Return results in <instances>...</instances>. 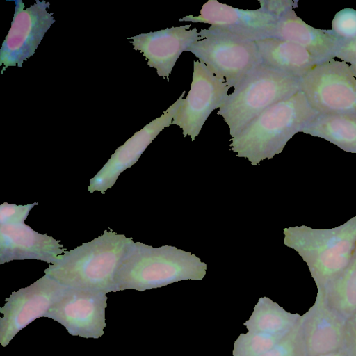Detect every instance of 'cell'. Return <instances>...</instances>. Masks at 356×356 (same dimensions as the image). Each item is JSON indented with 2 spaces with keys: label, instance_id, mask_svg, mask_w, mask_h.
I'll return each instance as SVG.
<instances>
[{
  "label": "cell",
  "instance_id": "cell-1",
  "mask_svg": "<svg viewBox=\"0 0 356 356\" xmlns=\"http://www.w3.org/2000/svg\"><path fill=\"white\" fill-rule=\"evenodd\" d=\"M300 90L261 113L236 136L231 138V150L246 158L253 166L281 153L292 137L302 132L318 115Z\"/></svg>",
  "mask_w": 356,
  "mask_h": 356
},
{
  "label": "cell",
  "instance_id": "cell-2",
  "mask_svg": "<svg viewBox=\"0 0 356 356\" xmlns=\"http://www.w3.org/2000/svg\"><path fill=\"white\" fill-rule=\"evenodd\" d=\"M207 264L190 252L174 246L153 248L132 241L116 272V290L139 291L187 280H202Z\"/></svg>",
  "mask_w": 356,
  "mask_h": 356
},
{
  "label": "cell",
  "instance_id": "cell-3",
  "mask_svg": "<svg viewBox=\"0 0 356 356\" xmlns=\"http://www.w3.org/2000/svg\"><path fill=\"white\" fill-rule=\"evenodd\" d=\"M132 238L112 230L66 251L44 274L70 288L116 292L115 277Z\"/></svg>",
  "mask_w": 356,
  "mask_h": 356
},
{
  "label": "cell",
  "instance_id": "cell-4",
  "mask_svg": "<svg viewBox=\"0 0 356 356\" xmlns=\"http://www.w3.org/2000/svg\"><path fill=\"white\" fill-rule=\"evenodd\" d=\"M284 243L306 262L317 289H322L349 266L356 251V216L331 229L306 225L284 229Z\"/></svg>",
  "mask_w": 356,
  "mask_h": 356
},
{
  "label": "cell",
  "instance_id": "cell-5",
  "mask_svg": "<svg viewBox=\"0 0 356 356\" xmlns=\"http://www.w3.org/2000/svg\"><path fill=\"white\" fill-rule=\"evenodd\" d=\"M300 90V78L261 63L228 95L217 114L234 138L265 110Z\"/></svg>",
  "mask_w": 356,
  "mask_h": 356
},
{
  "label": "cell",
  "instance_id": "cell-6",
  "mask_svg": "<svg viewBox=\"0 0 356 356\" xmlns=\"http://www.w3.org/2000/svg\"><path fill=\"white\" fill-rule=\"evenodd\" d=\"M228 87L235 88L261 63L254 41L215 29L199 31L197 40L186 50Z\"/></svg>",
  "mask_w": 356,
  "mask_h": 356
},
{
  "label": "cell",
  "instance_id": "cell-7",
  "mask_svg": "<svg viewBox=\"0 0 356 356\" xmlns=\"http://www.w3.org/2000/svg\"><path fill=\"white\" fill-rule=\"evenodd\" d=\"M300 90L318 114L356 113V78L343 61L320 63L300 79Z\"/></svg>",
  "mask_w": 356,
  "mask_h": 356
},
{
  "label": "cell",
  "instance_id": "cell-8",
  "mask_svg": "<svg viewBox=\"0 0 356 356\" xmlns=\"http://www.w3.org/2000/svg\"><path fill=\"white\" fill-rule=\"evenodd\" d=\"M67 286L44 275L27 287L13 292L0 309V343L6 347L34 320L44 317Z\"/></svg>",
  "mask_w": 356,
  "mask_h": 356
},
{
  "label": "cell",
  "instance_id": "cell-9",
  "mask_svg": "<svg viewBox=\"0 0 356 356\" xmlns=\"http://www.w3.org/2000/svg\"><path fill=\"white\" fill-rule=\"evenodd\" d=\"M15 13L11 26L0 49L1 74L8 67H22L24 61L35 54L46 32L55 22L53 13L47 9L50 3L36 1L24 9L21 0H14Z\"/></svg>",
  "mask_w": 356,
  "mask_h": 356
},
{
  "label": "cell",
  "instance_id": "cell-10",
  "mask_svg": "<svg viewBox=\"0 0 356 356\" xmlns=\"http://www.w3.org/2000/svg\"><path fill=\"white\" fill-rule=\"evenodd\" d=\"M106 293L68 287L44 317L60 323L72 336L98 339L104 334L106 326Z\"/></svg>",
  "mask_w": 356,
  "mask_h": 356
},
{
  "label": "cell",
  "instance_id": "cell-11",
  "mask_svg": "<svg viewBox=\"0 0 356 356\" xmlns=\"http://www.w3.org/2000/svg\"><path fill=\"white\" fill-rule=\"evenodd\" d=\"M229 89L204 64L195 60L190 90L172 124L179 126L184 137L189 136L193 142L211 112L220 108L225 102Z\"/></svg>",
  "mask_w": 356,
  "mask_h": 356
},
{
  "label": "cell",
  "instance_id": "cell-12",
  "mask_svg": "<svg viewBox=\"0 0 356 356\" xmlns=\"http://www.w3.org/2000/svg\"><path fill=\"white\" fill-rule=\"evenodd\" d=\"M278 18L261 8L243 10L217 0H209L203 4L199 15H187L179 21L209 24V28L256 42L273 38Z\"/></svg>",
  "mask_w": 356,
  "mask_h": 356
},
{
  "label": "cell",
  "instance_id": "cell-13",
  "mask_svg": "<svg viewBox=\"0 0 356 356\" xmlns=\"http://www.w3.org/2000/svg\"><path fill=\"white\" fill-rule=\"evenodd\" d=\"M184 91L163 114L136 132L119 147L101 170L90 180L88 191L104 194L117 181L119 175L131 167L148 145L165 128L172 124L173 118L183 101Z\"/></svg>",
  "mask_w": 356,
  "mask_h": 356
},
{
  "label": "cell",
  "instance_id": "cell-14",
  "mask_svg": "<svg viewBox=\"0 0 356 356\" xmlns=\"http://www.w3.org/2000/svg\"><path fill=\"white\" fill-rule=\"evenodd\" d=\"M191 24L172 26L129 38L134 50L140 51L150 67L167 79L181 54L197 40L199 31Z\"/></svg>",
  "mask_w": 356,
  "mask_h": 356
},
{
  "label": "cell",
  "instance_id": "cell-15",
  "mask_svg": "<svg viewBox=\"0 0 356 356\" xmlns=\"http://www.w3.org/2000/svg\"><path fill=\"white\" fill-rule=\"evenodd\" d=\"M60 242L34 231L24 221L0 223V264L24 259L54 264L67 251Z\"/></svg>",
  "mask_w": 356,
  "mask_h": 356
},
{
  "label": "cell",
  "instance_id": "cell-16",
  "mask_svg": "<svg viewBox=\"0 0 356 356\" xmlns=\"http://www.w3.org/2000/svg\"><path fill=\"white\" fill-rule=\"evenodd\" d=\"M307 356H317L345 346L347 320L332 309L317 291L315 302L301 316Z\"/></svg>",
  "mask_w": 356,
  "mask_h": 356
},
{
  "label": "cell",
  "instance_id": "cell-17",
  "mask_svg": "<svg viewBox=\"0 0 356 356\" xmlns=\"http://www.w3.org/2000/svg\"><path fill=\"white\" fill-rule=\"evenodd\" d=\"M273 38L286 40L305 47L321 63L332 59L343 42L333 31L314 28L305 22L291 9L280 16Z\"/></svg>",
  "mask_w": 356,
  "mask_h": 356
},
{
  "label": "cell",
  "instance_id": "cell-18",
  "mask_svg": "<svg viewBox=\"0 0 356 356\" xmlns=\"http://www.w3.org/2000/svg\"><path fill=\"white\" fill-rule=\"evenodd\" d=\"M255 42L261 63L300 79L321 63L305 47L286 40L268 38Z\"/></svg>",
  "mask_w": 356,
  "mask_h": 356
},
{
  "label": "cell",
  "instance_id": "cell-19",
  "mask_svg": "<svg viewBox=\"0 0 356 356\" xmlns=\"http://www.w3.org/2000/svg\"><path fill=\"white\" fill-rule=\"evenodd\" d=\"M302 132L356 154V113L318 114Z\"/></svg>",
  "mask_w": 356,
  "mask_h": 356
},
{
  "label": "cell",
  "instance_id": "cell-20",
  "mask_svg": "<svg viewBox=\"0 0 356 356\" xmlns=\"http://www.w3.org/2000/svg\"><path fill=\"white\" fill-rule=\"evenodd\" d=\"M301 316L285 310L268 297H261L243 325L249 332L286 335L300 322Z\"/></svg>",
  "mask_w": 356,
  "mask_h": 356
},
{
  "label": "cell",
  "instance_id": "cell-21",
  "mask_svg": "<svg viewBox=\"0 0 356 356\" xmlns=\"http://www.w3.org/2000/svg\"><path fill=\"white\" fill-rule=\"evenodd\" d=\"M317 291L346 320L356 315V251L346 269L323 289Z\"/></svg>",
  "mask_w": 356,
  "mask_h": 356
},
{
  "label": "cell",
  "instance_id": "cell-22",
  "mask_svg": "<svg viewBox=\"0 0 356 356\" xmlns=\"http://www.w3.org/2000/svg\"><path fill=\"white\" fill-rule=\"evenodd\" d=\"M286 335L249 331L241 333L234 341L232 356H261L272 349Z\"/></svg>",
  "mask_w": 356,
  "mask_h": 356
},
{
  "label": "cell",
  "instance_id": "cell-23",
  "mask_svg": "<svg viewBox=\"0 0 356 356\" xmlns=\"http://www.w3.org/2000/svg\"><path fill=\"white\" fill-rule=\"evenodd\" d=\"M261 356H307L300 321L272 349Z\"/></svg>",
  "mask_w": 356,
  "mask_h": 356
},
{
  "label": "cell",
  "instance_id": "cell-24",
  "mask_svg": "<svg viewBox=\"0 0 356 356\" xmlns=\"http://www.w3.org/2000/svg\"><path fill=\"white\" fill-rule=\"evenodd\" d=\"M332 30L343 41L356 38V10L346 8L337 12L332 22Z\"/></svg>",
  "mask_w": 356,
  "mask_h": 356
},
{
  "label": "cell",
  "instance_id": "cell-25",
  "mask_svg": "<svg viewBox=\"0 0 356 356\" xmlns=\"http://www.w3.org/2000/svg\"><path fill=\"white\" fill-rule=\"evenodd\" d=\"M38 204L17 205L4 202L0 206V223L25 221L31 209Z\"/></svg>",
  "mask_w": 356,
  "mask_h": 356
},
{
  "label": "cell",
  "instance_id": "cell-26",
  "mask_svg": "<svg viewBox=\"0 0 356 356\" xmlns=\"http://www.w3.org/2000/svg\"><path fill=\"white\" fill-rule=\"evenodd\" d=\"M262 10L280 17L293 8L298 7V1L291 0H262L259 1Z\"/></svg>",
  "mask_w": 356,
  "mask_h": 356
},
{
  "label": "cell",
  "instance_id": "cell-27",
  "mask_svg": "<svg viewBox=\"0 0 356 356\" xmlns=\"http://www.w3.org/2000/svg\"><path fill=\"white\" fill-rule=\"evenodd\" d=\"M334 58L345 63H356V38L342 42L337 51Z\"/></svg>",
  "mask_w": 356,
  "mask_h": 356
},
{
  "label": "cell",
  "instance_id": "cell-28",
  "mask_svg": "<svg viewBox=\"0 0 356 356\" xmlns=\"http://www.w3.org/2000/svg\"><path fill=\"white\" fill-rule=\"evenodd\" d=\"M345 348L349 356H356V315L347 320Z\"/></svg>",
  "mask_w": 356,
  "mask_h": 356
},
{
  "label": "cell",
  "instance_id": "cell-29",
  "mask_svg": "<svg viewBox=\"0 0 356 356\" xmlns=\"http://www.w3.org/2000/svg\"><path fill=\"white\" fill-rule=\"evenodd\" d=\"M317 356H349L345 346L341 349Z\"/></svg>",
  "mask_w": 356,
  "mask_h": 356
},
{
  "label": "cell",
  "instance_id": "cell-30",
  "mask_svg": "<svg viewBox=\"0 0 356 356\" xmlns=\"http://www.w3.org/2000/svg\"><path fill=\"white\" fill-rule=\"evenodd\" d=\"M350 67L356 78V63H350Z\"/></svg>",
  "mask_w": 356,
  "mask_h": 356
}]
</instances>
